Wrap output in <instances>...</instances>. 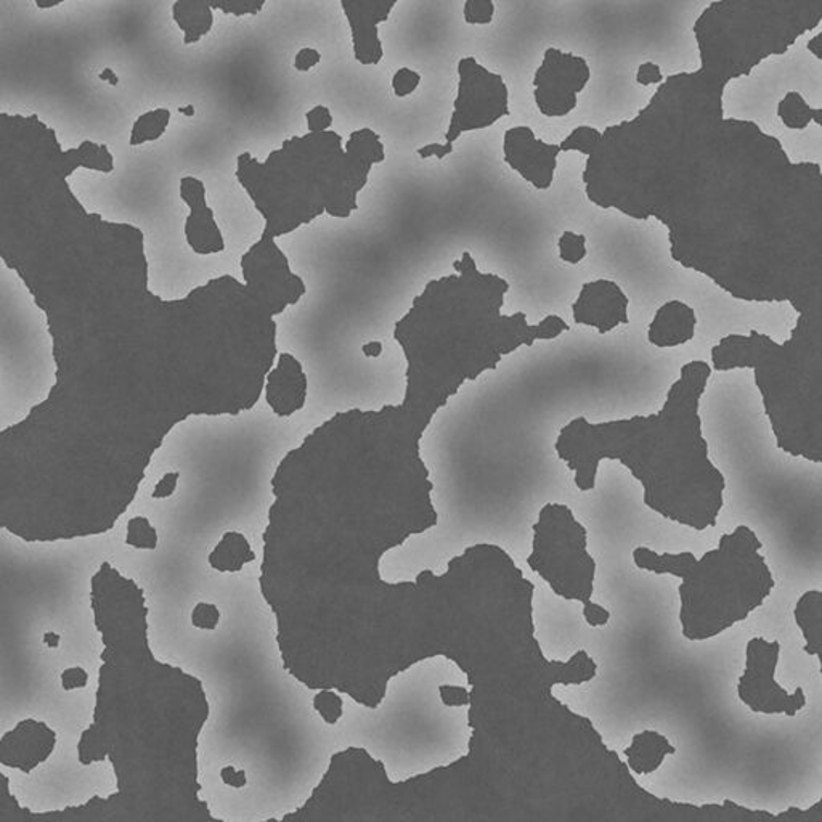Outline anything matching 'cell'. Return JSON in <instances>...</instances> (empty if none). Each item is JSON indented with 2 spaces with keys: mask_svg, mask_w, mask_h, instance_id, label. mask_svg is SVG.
<instances>
[{
  "mask_svg": "<svg viewBox=\"0 0 822 822\" xmlns=\"http://www.w3.org/2000/svg\"><path fill=\"white\" fill-rule=\"evenodd\" d=\"M80 169L110 174L114 156L0 113V261L46 315L56 363L47 399L0 431V528L29 543L108 535L177 424L253 410L277 360L275 317L307 293L280 250L256 243L243 281L162 299L145 233L87 210L70 185Z\"/></svg>",
  "mask_w": 822,
  "mask_h": 822,
  "instance_id": "6da1fadb",
  "label": "cell"
},
{
  "mask_svg": "<svg viewBox=\"0 0 822 822\" xmlns=\"http://www.w3.org/2000/svg\"><path fill=\"white\" fill-rule=\"evenodd\" d=\"M698 70L672 74L640 113L579 125L560 152L587 156L588 202L661 220L676 264L737 301L822 311V168L725 113L726 88L790 47L753 0H713L692 25Z\"/></svg>",
  "mask_w": 822,
  "mask_h": 822,
  "instance_id": "7a4b0ae2",
  "label": "cell"
},
{
  "mask_svg": "<svg viewBox=\"0 0 822 822\" xmlns=\"http://www.w3.org/2000/svg\"><path fill=\"white\" fill-rule=\"evenodd\" d=\"M90 604L100 665L76 757L110 764L114 789L63 808L60 821L217 822L200 786L209 718L202 681L153 652L144 590L111 560L92 576Z\"/></svg>",
  "mask_w": 822,
  "mask_h": 822,
  "instance_id": "3957f363",
  "label": "cell"
},
{
  "mask_svg": "<svg viewBox=\"0 0 822 822\" xmlns=\"http://www.w3.org/2000/svg\"><path fill=\"white\" fill-rule=\"evenodd\" d=\"M108 548L107 535L29 543L0 528V736L44 720L61 762H76L94 705L101 643L90 582Z\"/></svg>",
  "mask_w": 822,
  "mask_h": 822,
  "instance_id": "277c9868",
  "label": "cell"
},
{
  "mask_svg": "<svg viewBox=\"0 0 822 822\" xmlns=\"http://www.w3.org/2000/svg\"><path fill=\"white\" fill-rule=\"evenodd\" d=\"M712 365H682L664 407L649 416L590 423L576 418L560 430L555 450L576 478L580 492L596 487L601 461L617 460L644 488V505L688 528H715L726 479L710 461L702 433L701 399Z\"/></svg>",
  "mask_w": 822,
  "mask_h": 822,
  "instance_id": "5b68a950",
  "label": "cell"
},
{
  "mask_svg": "<svg viewBox=\"0 0 822 822\" xmlns=\"http://www.w3.org/2000/svg\"><path fill=\"white\" fill-rule=\"evenodd\" d=\"M454 268L455 274L431 280L394 325L407 362L402 403L427 426L464 383L497 370L503 356L570 329L559 315L535 325L524 312L503 315L511 285L479 270L470 251Z\"/></svg>",
  "mask_w": 822,
  "mask_h": 822,
  "instance_id": "8992f818",
  "label": "cell"
},
{
  "mask_svg": "<svg viewBox=\"0 0 822 822\" xmlns=\"http://www.w3.org/2000/svg\"><path fill=\"white\" fill-rule=\"evenodd\" d=\"M384 159L382 137L372 129L352 132L346 145L336 132H309L285 141L265 161L238 156L237 179L264 217L263 235L277 240L324 214L349 219L373 166Z\"/></svg>",
  "mask_w": 822,
  "mask_h": 822,
  "instance_id": "52a82bcc",
  "label": "cell"
},
{
  "mask_svg": "<svg viewBox=\"0 0 822 822\" xmlns=\"http://www.w3.org/2000/svg\"><path fill=\"white\" fill-rule=\"evenodd\" d=\"M716 372L750 368L777 447L822 463V311L798 314L783 344L750 329L710 351Z\"/></svg>",
  "mask_w": 822,
  "mask_h": 822,
  "instance_id": "ba28073f",
  "label": "cell"
},
{
  "mask_svg": "<svg viewBox=\"0 0 822 822\" xmlns=\"http://www.w3.org/2000/svg\"><path fill=\"white\" fill-rule=\"evenodd\" d=\"M763 543L747 525L723 533L718 546L701 559L692 553L657 555L638 546L633 560L638 569L679 577L682 637L688 641H706L747 620L763 606L773 591L774 579L766 559L760 555Z\"/></svg>",
  "mask_w": 822,
  "mask_h": 822,
  "instance_id": "9c48e42d",
  "label": "cell"
},
{
  "mask_svg": "<svg viewBox=\"0 0 822 822\" xmlns=\"http://www.w3.org/2000/svg\"><path fill=\"white\" fill-rule=\"evenodd\" d=\"M588 532L572 509L548 503L533 524L532 553L528 566L542 577L553 593L583 604V617L591 628L606 627L611 613L593 603L596 560L588 553Z\"/></svg>",
  "mask_w": 822,
  "mask_h": 822,
  "instance_id": "30bf717a",
  "label": "cell"
},
{
  "mask_svg": "<svg viewBox=\"0 0 822 822\" xmlns=\"http://www.w3.org/2000/svg\"><path fill=\"white\" fill-rule=\"evenodd\" d=\"M458 95L445 144L454 145L464 132L491 128L509 117V88L499 74L482 67L474 57L458 63Z\"/></svg>",
  "mask_w": 822,
  "mask_h": 822,
  "instance_id": "8fae6325",
  "label": "cell"
},
{
  "mask_svg": "<svg viewBox=\"0 0 822 822\" xmlns=\"http://www.w3.org/2000/svg\"><path fill=\"white\" fill-rule=\"evenodd\" d=\"M779 657V641L755 637L747 643L746 668L737 681V696L753 713L795 716L807 706L801 686L790 694L776 681Z\"/></svg>",
  "mask_w": 822,
  "mask_h": 822,
  "instance_id": "7c38bea8",
  "label": "cell"
},
{
  "mask_svg": "<svg viewBox=\"0 0 822 822\" xmlns=\"http://www.w3.org/2000/svg\"><path fill=\"white\" fill-rule=\"evenodd\" d=\"M591 80V68L583 57L549 47L533 76V98L546 118H564L579 105V95Z\"/></svg>",
  "mask_w": 822,
  "mask_h": 822,
  "instance_id": "4fadbf2b",
  "label": "cell"
},
{
  "mask_svg": "<svg viewBox=\"0 0 822 822\" xmlns=\"http://www.w3.org/2000/svg\"><path fill=\"white\" fill-rule=\"evenodd\" d=\"M59 733L44 720H22L0 736V766L7 773L12 771L26 777L15 787L16 797L59 757Z\"/></svg>",
  "mask_w": 822,
  "mask_h": 822,
  "instance_id": "5bb4252c",
  "label": "cell"
},
{
  "mask_svg": "<svg viewBox=\"0 0 822 822\" xmlns=\"http://www.w3.org/2000/svg\"><path fill=\"white\" fill-rule=\"evenodd\" d=\"M560 153L559 145L546 144L529 125L508 129L503 138L506 165L536 190L552 189Z\"/></svg>",
  "mask_w": 822,
  "mask_h": 822,
  "instance_id": "9a60e30c",
  "label": "cell"
},
{
  "mask_svg": "<svg viewBox=\"0 0 822 822\" xmlns=\"http://www.w3.org/2000/svg\"><path fill=\"white\" fill-rule=\"evenodd\" d=\"M630 299L620 285L607 278L588 281L573 302L572 315L577 325L596 328L600 335L614 331L617 326L630 324Z\"/></svg>",
  "mask_w": 822,
  "mask_h": 822,
  "instance_id": "2e32d148",
  "label": "cell"
},
{
  "mask_svg": "<svg viewBox=\"0 0 822 822\" xmlns=\"http://www.w3.org/2000/svg\"><path fill=\"white\" fill-rule=\"evenodd\" d=\"M180 198L190 209L185 220V238L193 253L209 256L226 251V238L214 210L207 206L205 182L196 177H183L180 180Z\"/></svg>",
  "mask_w": 822,
  "mask_h": 822,
  "instance_id": "e0dca14e",
  "label": "cell"
},
{
  "mask_svg": "<svg viewBox=\"0 0 822 822\" xmlns=\"http://www.w3.org/2000/svg\"><path fill=\"white\" fill-rule=\"evenodd\" d=\"M399 0H341L352 31L353 52L362 64H378L383 46L378 26L389 19Z\"/></svg>",
  "mask_w": 822,
  "mask_h": 822,
  "instance_id": "ac0fdd59",
  "label": "cell"
},
{
  "mask_svg": "<svg viewBox=\"0 0 822 822\" xmlns=\"http://www.w3.org/2000/svg\"><path fill=\"white\" fill-rule=\"evenodd\" d=\"M309 382L302 363L290 352H283L265 376V402L278 418H290L307 402Z\"/></svg>",
  "mask_w": 822,
  "mask_h": 822,
  "instance_id": "d6986e66",
  "label": "cell"
},
{
  "mask_svg": "<svg viewBox=\"0 0 822 822\" xmlns=\"http://www.w3.org/2000/svg\"><path fill=\"white\" fill-rule=\"evenodd\" d=\"M698 315L682 301H668L655 311L648 329V339L658 349L678 348L696 338Z\"/></svg>",
  "mask_w": 822,
  "mask_h": 822,
  "instance_id": "ffe728a7",
  "label": "cell"
},
{
  "mask_svg": "<svg viewBox=\"0 0 822 822\" xmlns=\"http://www.w3.org/2000/svg\"><path fill=\"white\" fill-rule=\"evenodd\" d=\"M675 746H672L667 737L648 729L633 736L624 755L627 759V766L637 776H649L662 766L668 755H675Z\"/></svg>",
  "mask_w": 822,
  "mask_h": 822,
  "instance_id": "44dd1931",
  "label": "cell"
},
{
  "mask_svg": "<svg viewBox=\"0 0 822 822\" xmlns=\"http://www.w3.org/2000/svg\"><path fill=\"white\" fill-rule=\"evenodd\" d=\"M794 618L805 638L803 651L822 657V591L811 590L801 594L795 604Z\"/></svg>",
  "mask_w": 822,
  "mask_h": 822,
  "instance_id": "7402d4cb",
  "label": "cell"
},
{
  "mask_svg": "<svg viewBox=\"0 0 822 822\" xmlns=\"http://www.w3.org/2000/svg\"><path fill=\"white\" fill-rule=\"evenodd\" d=\"M172 19L182 31L186 46L202 40L214 26L213 7L207 0H177Z\"/></svg>",
  "mask_w": 822,
  "mask_h": 822,
  "instance_id": "603a6c76",
  "label": "cell"
},
{
  "mask_svg": "<svg viewBox=\"0 0 822 822\" xmlns=\"http://www.w3.org/2000/svg\"><path fill=\"white\" fill-rule=\"evenodd\" d=\"M777 117L787 129L805 131L811 122L821 125L822 110L811 107L800 92L789 90L777 105Z\"/></svg>",
  "mask_w": 822,
  "mask_h": 822,
  "instance_id": "cb8c5ba5",
  "label": "cell"
},
{
  "mask_svg": "<svg viewBox=\"0 0 822 822\" xmlns=\"http://www.w3.org/2000/svg\"><path fill=\"white\" fill-rule=\"evenodd\" d=\"M171 117V111L166 110V108H156V110L142 114L132 125L129 144L132 147H138V145L148 144V142L159 141L168 131Z\"/></svg>",
  "mask_w": 822,
  "mask_h": 822,
  "instance_id": "d4e9b609",
  "label": "cell"
},
{
  "mask_svg": "<svg viewBox=\"0 0 822 822\" xmlns=\"http://www.w3.org/2000/svg\"><path fill=\"white\" fill-rule=\"evenodd\" d=\"M558 246L560 261L566 264L579 265L588 254L587 237L570 230L560 235Z\"/></svg>",
  "mask_w": 822,
  "mask_h": 822,
  "instance_id": "484cf974",
  "label": "cell"
},
{
  "mask_svg": "<svg viewBox=\"0 0 822 822\" xmlns=\"http://www.w3.org/2000/svg\"><path fill=\"white\" fill-rule=\"evenodd\" d=\"M464 22L471 26H488L495 19V0H467L463 7Z\"/></svg>",
  "mask_w": 822,
  "mask_h": 822,
  "instance_id": "4316f807",
  "label": "cell"
},
{
  "mask_svg": "<svg viewBox=\"0 0 822 822\" xmlns=\"http://www.w3.org/2000/svg\"><path fill=\"white\" fill-rule=\"evenodd\" d=\"M421 74L411 68H399L392 76V92L396 97L406 98L420 87Z\"/></svg>",
  "mask_w": 822,
  "mask_h": 822,
  "instance_id": "83f0119b",
  "label": "cell"
},
{
  "mask_svg": "<svg viewBox=\"0 0 822 822\" xmlns=\"http://www.w3.org/2000/svg\"><path fill=\"white\" fill-rule=\"evenodd\" d=\"M305 121H307L309 132H325L329 131L333 125L331 110L325 105H317L312 108L305 114Z\"/></svg>",
  "mask_w": 822,
  "mask_h": 822,
  "instance_id": "f1b7e54d",
  "label": "cell"
},
{
  "mask_svg": "<svg viewBox=\"0 0 822 822\" xmlns=\"http://www.w3.org/2000/svg\"><path fill=\"white\" fill-rule=\"evenodd\" d=\"M664 80L665 76L662 74L661 64L648 61V63L640 64V68H638L637 83L640 86H655V84L664 83Z\"/></svg>",
  "mask_w": 822,
  "mask_h": 822,
  "instance_id": "f546056e",
  "label": "cell"
},
{
  "mask_svg": "<svg viewBox=\"0 0 822 822\" xmlns=\"http://www.w3.org/2000/svg\"><path fill=\"white\" fill-rule=\"evenodd\" d=\"M322 61V53L318 50L305 47V49L299 50L294 57V68L299 73H309L312 68L317 67Z\"/></svg>",
  "mask_w": 822,
  "mask_h": 822,
  "instance_id": "4dcf8cb0",
  "label": "cell"
},
{
  "mask_svg": "<svg viewBox=\"0 0 822 822\" xmlns=\"http://www.w3.org/2000/svg\"><path fill=\"white\" fill-rule=\"evenodd\" d=\"M418 156H420L421 159H430V158H437V159H444L447 158L448 155H451L454 153V145L448 144H427L424 145V147L418 148Z\"/></svg>",
  "mask_w": 822,
  "mask_h": 822,
  "instance_id": "1f68e13d",
  "label": "cell"
},
{
  "mask_svg": "<svg viewBox=\"0 0 822 822\" xmlns=\"http://www.w3.org/2000/svg\"><path fill=\"white\" fill-rule=\"evenodd\" d=\"M363 355L368 356V359H379L383 353V342L382 341H370L366 342V344H363L362 348Z\"/></svg>",
  "mask_w": 822,
  "mask_h": 822,
  "instance_id": "d6a6232c",
  "label": "cell"
},
{
  "mask_svg": "<svg viewBox=\"0 0 822 822\" xmlns=\"http://www.w3.org/2000/svg\"><path fill=\"white\" fill-rule=\"evenodd\" d=\"M808 50L817 57L818 60L822 59V34L818 33L817 36L811 37L808 40Z\"/></svg>",
  "mask_w": 822,
  "mask_h": 822,
  "instance_id": "836d02e7",
  "label": "cell"
},
{
  "mask_svg": "<svg viewBox=\"0 0 822 822\" xmlns=\"http://www.w3.org/2000/svg\"><path fill=\"white\" fill-rule=\"evenodd\" d=\"M100 80L113 87H117L119 84L117 73L111 68H104V71L100 73Z\"/></svg>",
  "mask_w": 822,
  "mask_h": 822,
  "instance_id": "e575fe53",
  "label": "cell"
},
{
  "mask_svg": "<svg viewBox=\"0 0 822 822\" xmlns=\"http://www.w3.org/2000/svg\"><path fill=\"white\" fill-rule=\"evenodd\" d=\"M179 113L185 114L186 118L195 117L196 110L193 105H186V107H180Z\"/></svg>",
  "mask_w": 822,
  "mask_h": 822,
  "instance_id": "d590c367",
  "label": "cell"
}]
</instances>
